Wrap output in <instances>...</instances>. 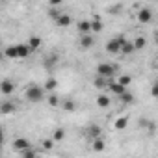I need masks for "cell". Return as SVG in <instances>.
I'll return each mask as SVG.
<instances>
[{
    "instance_id": "18",
    "label": "cell",
    "mask_w": 158,
    "mask_h": 158,
    "mask_svg": "<svg viewBox=\"0 0 158 158\" xmlns=\"http://www.w3.org/2000/svg\"><path fill=\"white\" fill-rule=\"evenodd\" d=\"M102 30V21L99 19V15H95V19L91 21V32H101Z\"/></svg>"
},
{
    "instance_id": "20",
    "label": "cell",
    "mask_w": 158,
    "mask_h": 158,
    "mask_svg": "<svg viewBox=\"0 0 158 158\" xmlns=\"http://www.w3.org/2000/svg\"><path fill=\"white\" fill-rule=\"evenodd\" d=\"M132 43H134V48H136V50H141V48H143V47L147 45L145 37H141V35H139V37H136V39H134Z\"/></svg>"
},
{
    "instance_id": "25",
    "label": "cell",
    "mask_w": 158,
    "mask_h": 158,
    "mask_svg": "<svg viewBox=\"0 0 158 158\" xmlns=\"http://www.w3.org/2000/svg\"><path fill=\"white\" fill-rule=\"evenodd\" d=\"M52 138H54V141H60V139H63V138H65V130H63V128H56Z\"/></svg>"
},
{
    "instance_id": "21",
    "label": "cell",
    "mask_w": 158,
    "mask_h": 158,
    "mask_svg": "<svg viewBox=\"0 0 158 158\" xmlns=\"http://www.w3.org/2000/svg\"><path fill=\"white\" fill-rule=\"evenodd\" d=\"M136 48H134V43L132 41H125V45H123V48H121V52L123 54H132Z\"/></svg>"
},
{
    "instance_id": "1",
    "label": "cell",
    "mask_w": 158,
    "mask_h": 158,
    "mask_svg": "<svg viewBox=\"0 0 158 158\" xmlns=\"http://www.w3.org/2000/svg\"><path fill=\"white\" fill-rule=\"evenodd\" d=\"M43 97H45V88H39L35 84H32V86L26 88V99L30 102H41Z\"/></svg>"
},
{
    "instance_id": "3",
    "label": "cell",
    "mask_w": 158,
    "mask_h": 158,
    "mask_svg": "<svg viewBox=\"0 0 158 158\" xmlns=\"http://www.w3.org/2000/svg\"><path fill=\"white\" fill-rule=\"evenodd\" d=\"M115 74V67L112 63H99L97 65V76H102V78H110Z\"/></svg>"
},
{
    "instance_id": "12",
    "label": "cell",
    "mask_w": 158,
    "mask_h": 158,
    "mask_svg": "<svg viewBox=\"0 0 158 158\" xmlns=\"http://www.w3.org/2000/svg\"><path fill=\"white\" fill-rule=\"evenodd\" d=\"M56 24H58V26H61V28L69 26V24H71V17H69V15H65V13H61V15L56 19Z\"/></svg>"
},
{
    "instance_id": "14",
    "label": "cell",
    "mask_w": 158,
    "mask_h": 158,
    "mask_svg": "<svg viewBox=\"0 0 158 158\" xmlns=\"http://www.w3.org/2000/svg\"><path fill=\"white\" fill-rule=\"evenodd\" d=\"M104 147H106V141H104L102 138H99V139H93V145H91V149H93L95 152H101V151H104Z\"/></svg>"
},
{
    "instance_id": "13",
    "label": "cell",
    "mask_w": 158,
    "mask_h": 158,
    "mask_svg": "<svg viewBox=\"0 0 158 158\" xmlns=\"http://www.w3.org/2000/svg\"><path fill=\"white\" fill-rule=\"evenodd\" d=\"M17 50H19V58H26V56L32 52V48H30L28 45H24V43H19V45H17Z\"/></svg>"
},
{
    "instance_id": "28",
    "label": "cell",
    "mask_w": 158,
    "mask_h": 158,
    "mask_svg": "<svg viewBox=\"0 0 158 158\" xmlns=\"http://www.w3.org/2000/svg\"><path fill=\"white\" fill-rule=\"evenodd\" d=\"M63 108H65L67 112H73V110L76 108V104H74L73 101H67V102H63Z\"/></svg>"
},
{
    "instance_id": "32",
    "label": "cell",
    "mask_w": 158,
    "mask_h": 158,
    "mask_svg": "<svg viewBox=\"0 0 158 158\" xmlns=\"http://www.w3.org/2000/svg\"><path fill=\"white\" fill-rule=\"evenodd\" d=\"M61 2H60V0H52V2H50V6H60Z\"/></svg>"
},
{
    "instance_id": "31",
    "label": "cell",
    "mask_w": 158,
    "mask_h": 158,
    "mask_svg": "<svg viewBox=\"0 0 158 158\" xmlns=\"http://www.w3.org/2000/svg\"><path fill=\"white\" fill-rule=\"evenodd\" d=\"M151 93H152L154 97H158V84H154V86H152V91H151Z\"/></svg>"
},
{
    "instance_id": "4",
    "label": "cell",
    "mask_w": 158,
    "mask_h": 158,
    "mask_svg": "<svg viewBox=\"0 0 158 158\" xmlns=\"http://www.w3.org/2000/svg\"><path fill=\"white\" fill-rule=\"evenodd\" d=\"M138 21L139 23H143V24H147V23H151V19H152V11L149 10V8H141L139 11H138Z\"/></svg>"
},
{
    "instance_id": "22",
    "label": "cell",
    "mask_w": 158,
    "mask_h": 158,
    "mask_svg": "<svg viewBox=\"0 0 158 158\" xmlns=\"http://www.w3.org/2000/svg\"><path fill=\"white\" fill-rule=\"evenodd\" d=\"M56 86H58V82L54 80V78H50V80H47V82H45V91H54V89H56Z\"/></svg>"
},
{
    "instance_id": "33",
    "label": "cell",
    "mask_w": 158,
    "mask_h": 158,
    "mask_svg": "<svg viewBox=\"0 0 158 158\" xmlns=\"http://www.w3.org/2000/svg\"><path fill=\"white\" fill-rule=\"evenodd\" d=\"M156 71H158V60H156Z\"/></svg>"
},
{
    "instance_id": "19",
    "label": "cell",
    "mask_w": 158,
    "mask_h": 158,
    "mask_svg": "<svg viewBox=\"0 0 158 158\" xmlns=\"http://www.w3.org/2000/svg\"><path fill=\"white\" fill-rule=\"evenodd\" d=\"M127 125H128V117H119V119L114 123V127H115L117 130H125V128H127Z\"/></svg>"
},
{
    "instance_id": "11",
    "label": "cell",
    "mask_w": 158,
    "mask_h": 158,
    "mask_svg": "<svg viewBox=\"0 0 158 158\" xmlns=\"http://www.w3.org/2000/svg\"><path fill=\"white\" fill-rule=\"evenodd\" d=\"M95 88H97V89H106V88H110V84H108V78L97 76V78H95Z\"/></svg>"
},
{
    "instance_id": "7",
    "label": "cell",
    "mask_w": 158,
    "mask_h": 158,
    "mask_svg": "<svg viewBox=\"0 0 158 158\" xmlns=\"http://www.w3.org/2000/svg\"><path fill=\"white\" fill-rule=\"evenodd\" d=\"M86 132H88V138H91V139H99L101 138V127L99 125H89Z\"/></svg>"
},
{
    "instance_id": "27",
    "label": "cell",
    "mask_w": 158,
    "mask_h": 158,
    "mask_svg": "<svg viewBox=\"0 0 158 158\" xmlns=\"http://www.w3.org/2000/svg\"><path fill=\"white\" fill-rule=\"evenodd\" d=\"M48 104H50V106H60V99H58L56 95H50V97H48Z\"/></svg>"
},
{
    "instance_id": "6",
    "label": "cell",
    "mask_w": 158,
    "mask_h": 158,
    "mask_svg": "<svg viewBox=\"0 0 158 158\" xmlns=\"http://www.w3.org/2000/svg\"><path fill=\"white\" fill-rule=\"evenodd\" d=\"M4 56H6V58H10V60H19V50H17V45H10V47H6Z\"/></svg>"
},
{
    "instance_id": "10",
    "label": "cell",
    "mask_w": 158,
    "mask_h": 158,
    "mask_svg": "<svg viewBox=\"0 0 158 158\" xmlns=\"http://www.w3.org/2000/svg\"><path fill=\"white\" fill-rule=\"evenodd\" d=\"M108 89H112V93H115V95H123V93H127V88L125 86H121L119 82H114V84H110V88Z\"/></svg>"
},
{
    "instance_id": "9",
    "label": "cell",
    "mask_w": 158,
    "mask_h": 158,
    "mask_svg": "<svg viewBox=\"0 0 158 158\" xmlns=\"http://www.w3.org/2000/svg\"><path fill=\"white\" fill-rule=\"evenodd\" d=\"M78 30H80L82 35H89V32H91V21H80V23H78Z\"/></svg>"
},
{
    "instance_id": "16",
    "label": "cell",
    "mask_w": 158,
    "mask_h": 158,
    "mask_svg": "<svg viewBox=\"0 0 158 158\" xmlns=\"http://www.w3.org/2000/svg\"><path fill=\"white\" fill-rule=\"evenodd\" d=\"M32 50H35V48H39L41 47V37H37V35H34V37H30L28 39V43H26Z\"/></svg>"
},
{
    "instance_id": "23",
    "label": "cell",
    "mask_w": 158,
    "mask_h": 158,
    "mask_svg": "<svg viewBox=\"0 0 158 158\" xmlns=\"http://www.w3.org/2000/svg\"><path fill=\"white\" fill-rule=\"evenodd\" d=\"M0 112L6 115V114H10V112H15V106H13L11 102H4V104H2V110H0Z\"/></svg>"
},
{
    "instance_id": "24",
    "label": "cell",
    "mask_w": 158,
    "mask_h": 158,
    "mask_svg": "<svg viewBox=\"0 0 158 158\" xmlns=\"http://www.w3.org/2000/svg\"><path fill=\"white\" fill-rule=\"evenodd\" d=\"M119 101H121V102H125V104H128V102H134V95H130V93L127 91V93H123V95L119 97Z\"/></svg>"
},
{
    "instance_id": "15",
    "label": "cell",
    "mask_w": 158,
    "mask_h": 158,
    "mask_svg": "<svg viewBox=\"0 0 158 158\" xmlns=\"http://www.w3.org/2000/svg\"><path fill=\"white\" fill-rule=\"evenodd\" d=\"M93 43H95V39H93L91 35H82V39H80L82 48H91V47H93Z\"/></svg>"
},
{
    "instance_id": "17",
    "label": "cell",
    "mask_w": 158,
    "mask_h": 158,
    "mask_svg": "<svg viewBox=\"0 0 158 158\" xmlns=\"http://www.w3.org/2000/svg\"><path fill=\"white\" fill-rule=\"evenodd\" d=\"M97 106H99V108H108V106H110V97L99 95V97H97Z\"/></svg>"
},
{
    "instance_id": "2",
    "label": "cell",
    "mask_w": 158,
    "mask_h": 158,
    "mask_svg": "<svg viewBox=\"0 0 158 158\" xmlns=\"http://www.w3.org/2000/svg\"><path fill=\"white\" fill-rule=\"evenodd\" d=\"M125 37H114V39H110L108 41V45H106V50L110 52V54H119L121 52V48H123V45H125Z\"/></svg>"
},
{
    "instance_id": "29",
    "label": "cell",
    "mask_w": 158,
    "mask_h": 158,
    "mask_svg": "<svg viewBox=\"0 0 158 158\" xmlns=\"http://www.w3.org/2000/svg\"><path fill=\"white\" fill-rule=\"evenodd\" d=\"M23 158H35V152H34L32 149H28V151L23 152Z\"/></svg>"
},
{
    "instance_id": "30",
    "label": "cell",
    "mask_w": 158,
    "mask_h": 158,
    "mask_svg": "<svg viewBox=\"0 0 158 158\" xmlns=\"http://www.w3.org/2000/svg\"><path fill=\"white\" fill-rule=\"evenodd\" d=\"M43 149H45V151L52 149V139H43Z\"/></svg>"
},
{
    "instance_id": "34",
    "label": "cell",
    "mask_w": 158,
    "mask_h": 158,
    "mask_svg": "<svg viewBox=\"0 0 158 158\" xmlns=\"http://www.w3.org/2000/svg\"><path fill=\"white\" fill-rule=\"evenodd\" d=\"M156 39H158V30H156Z\"/></svg>"
},
{
    "instance_id": "26",
    "label": "cell",
    "mask_w": 158,
    "mask_h": 158,
    "mask_svg": "<svg viewBox=\"0 0 158 158\" xmlns=\"http://www.w3.org/2000/svg\"><path fill=\"white\" fill-rule=\"evenodd\" d=\"M130 80H132V78H130L128 74H121V76H119V84H121V86H125V88L130 84Z\"/></svg>"
},
{
    "instance_id": "8",
    "label": "cell",
    "mask_w": 158,
    "mask_h": 158,
    "mask_svg": "<svg viewBox=\"0 0 158 158\" xmlns=\"http://www.w3.org/2000/svg\"><path fill=\"white\" fill-rule=\"evenodd\" d=\"M13 89H15V84H13L11 80H4V82H2V86H0V91H2L4 95H11V93H13Z\"/></svg>"
},
{
    "instance_id": "5",
    "label": "cell",
    "mask_w": 158,
    "mask_h": 158,
    "mask_svg": "<svg viewBox=\"0 0 158 158\" xmlns=\"http://www.w3.org/2000/svg\"><path fill=\"white\" fill-rule=\"evenodd\" d=\"M13 149H17V151H28V149H32L30 147V141L28 139H24V138H15L13 139Z\"/></svg>"
}]
</instances>
